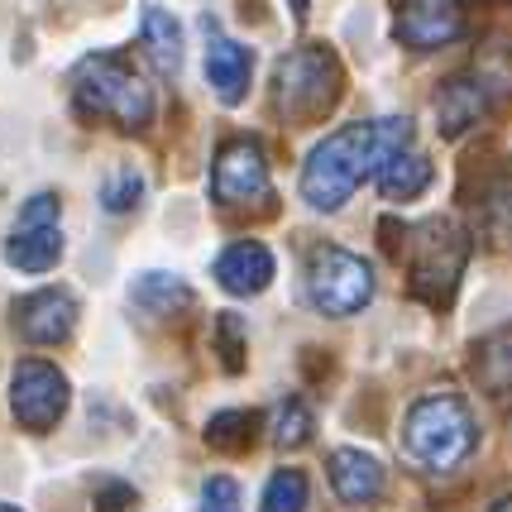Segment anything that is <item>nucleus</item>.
I'll use <instances>...</instances> for the list:
<instances>
[{"instance_id":"obj_1","label":"nucleus","mask_w":512,"mask_h":512,"mask_svg":"<svg viewBox=\"0 0 512 512\" xmlns=\"http://www.w3.org/2000/svg\"><path fill=\"white\" fill-rule=\"evenodd\" d=\"M412 144V120H374V125H345L326 134L302 168V197L316 211H340L355 197L364 178H379L388 158Z\"/></svg>"},{"instance_id":"obj_2","label":"nucleus","mask_w":512,"mask_h":512,"mask_svg":"<svg viewBox=\"0 0 512 512\" xmlns=\"http://www.w3.org/2000/svg\"><path fill=\"white\" fill-rule=\"evenodd\" d=\"M474 446H479V431H474L469 402L460 393H426L402 417V450H407V460L431 469V474H446L460 460H469Z\"/></svg>"},{"instance_id":"obj_3","label":"nucleus","mask_w":512,"mask_h":512,"mask_svg":"<svg viewBox=\"0 0 512 512\" xmlns=\"http://www.w3.org/2000/svg\"><path fill=\"white\" fill-rule=\"evenodd\" d=\"M72 101L87 120H115L120 130H144L154 115V96L134 77L120 53H91L72 72Z\"/></svg>"},{"instance_id":"obj_4","label":"nucleus","mask_w":512,"mask_h":512,"mask_svg":"<svg viewBox=\"0 0 512 512\" xmlns=\"http://www.w3.org/2000/svg\"><path fill=\"white\" fill-rule=\"evenodd\" d=\"M340 63L326 48H297L278 63V106L288 120H321L340 101Z\"/></svg>"},{"instance_id":"obj_5","label":"nucleus","mask_w":512,"mask_h":512,"mask_svg":"<svg viewBox=\"0 0 512 512\" xmlns=\"http://www.w3.org/2000/svg\"><path fill=\"white\" fill-rule=\"evenodd\" d=\"M307 297L321 316H355L374 297V268L340 245H321L307 268Z\"/></svg>"},{"instance_id":"obj_6","label":"nucleus","mask_w":512,"mask_h":512,"mask_svg":"<svg viewBox=\"0 0 512 512\" xmlns=\"http://www.w3.org/2000/svg\"><path fill=\"white\" fill-rule=\"evenodd\" d=\"M469 245L465 235L450 221H426L422 240L412 249V292L422 297L426 307H446L455 288H460V273H465Z\"/></svg>"},{"instance_id":"obj_7","label":"nucleus","mask_w":512,"mask_h":512,"mask_svg":"<svg viewBox=\"0 0 512 512\" xmlns=\"http://www.w3.org/2000/svg\"><path fill=\"white\" fill-rule=\"evenodd\" d=\"M10 412L24 431H53L67 412V379L44 364V359H24L10 374Z\"/></svg>"},{"instance_id":"obj_8","label":"nucleus","mask_w":512,"mask_h":512,"mask_svg":"<svg viewBox=\"0 0 512 512\" xmlns=\"http://www.w3.org/2000/svg\"><path fill=\"white\" fill-rule=\"evenodd\" d=\"M211 197L221 206H249L268 197V163L254 139H230L211 168Z\"/></svg>"},{"instance_id":"obj_9","label":"nucleus","mask_w":512,"mask_h":512,"mask_svg":"<svg viewBox=\"0 0 512 512\" xmlns=\"http://www.w3.org/2000/svg\"><path fill=\"white\" fill-rule=\"evenodd\" d=\"M77 326V297L67 288H39L15 302V331L29 345H63Z\"/></svg>"},{"instance_id":"obj_10","label":"nucleus","mask_w":512,"mask_h":512,"mask_svg":"<svg viewBox=\"0 0 512 512\" xmlns=\"http://www.w3.org/2000/svg\"><path fill=\"white\" fill-rule=\"evenodd\" d=\"M465 34V20L455 10V0H402L398 10V39L407 48H441Z\"/></svg>"},{"instance_id":"obj_11","label":"nucleus","mask_w":512,"mask_h":512,"mask_svg":"<svg viewBox=\"0 0 512 512\" xmlns=\"http://www.w3.org/2000/svg\"><path fill=\"white\" fill-rule=\"evenodd\" d=\"M249 77H254V53L235 39H225L216 24L206 20V82L216 87L225 106H240L249 91Z\"/></svg>"},{"instance_id":"obj_12","label":"nucleus","mask_w":512,"mask_h":512,"mask_svg":"<svg viewBox=\"0 0 512 512\" xmlns=\"http://www.w3.org/2000/svg\"><path fill=\"white\" fill-rule=\"evenodd\" d=\"M216 283L225 292H235V297H254V292H264L273 283V254H268L259 240H240V245H230L216 259Z\"/></svg>"},{"instance_id":"obj_13","label":"nucleus","mask_w":512,"mask_h":512,"mask_svg":"<svg viewBox=\"0 0 512 512\" xmlns=\"http://www.w3.org/2000/svg\"><path fill=\"white\" fill-rule=\"evenodd\" d=\"M63 259V230L58 225H20L10 230V240H5V264L20 268V273H48V268H58Z\"/></svg>"},{"instance_id":"obj_14","label":"nucleus","mask_w":512,"mask_h":512,"mask_svg":"<svg viewBox=\"0 0 512 512\" xmlns=\"http://www.w3.org/2000/svg\"><path fill=\"white\" fill-rule=\"evenodd\" d=\"M331 484L335 493L350 503V508H364L383 493V465L364 450H335L331 455Z\"/></svg>"},{"instance_id":"obj_15","label":"nucleus","mask_w":512,"mask_h":512,"mask_svg":"<svg viewBox=\"0 0 512 512\" xmlns=\"http://www.w3.org/2000/svg\"><path fill=\"white\" fill-rule=\"evenodd\" d=\"M139 39H144V48H149V58H154V67L163 72V77H178L182 29L163 5H144V15H139Z\"/></svg>"},{"instance_id":"obj_16","label":"nucleus","mask_w":512,"mask_h":512,"mask_svg":"<svg viewBox=\"0 0 512 512\" xmlns=\"http://www.w3.org/2000/svg\"><path fill=\"white\" fill-rule=\"evenodd\" d=\"M484 111H489V96H484V82H474V77H455L436 96V120H441L446 134H460L469 125H479Z\"/></svg>"},{"instance_id":"obj_17","label":"nucleus","mask_w":512,"mask_h":512,"mask_svg":"<svg viewBox=\"0 0 512 512\" xmlns=\"http://www.w3.org/2000/svg\"><path fill=\"white\" fill-rule=\"evenodd\" d=\"M426 182H431V163H426V154L412 149V144L398 149V154L379 168L383 197H393V201H407V197H417V192H426Z\"/></svg>"},{"instance_id":"obj_18","label":"nucleus","mask_w":512,"mask_h":512,"mask_svg":"<svg viewBox=\"0 0 512 512\" xmlns=\"http://www.w3.org/2000/svg\"><path fill=\"white\" fill-rule=\"evenodd\" d=\"M130 302L154 316H173V312H182V307H192V288L182 283L178 273H144L130 288Z\"/></svg>"},{"instance_id":"obj_19","label":"nucleus","mask_w":512,"mask_h":512,"mask_svg":"<svg viewBox=\"0 0 512 512\" xmlns=\"http://www.w3.org/2000/svg\"><path fill=\"white\" fill-rule=\"evenodd\" d=\"M474 374H479V383L489 388L493 398L512 393V331L493 335V340H484L474 350Z\"/></svg>"},{"instance_id":"obj_20","label":"nucleus","mask_w":512,"mask_h":512,"mask_svg":"<svg viewBox=\"0 0 512 512\" xmlns=\"http://www.w3.org/2000/svg\"><path fill=\"white\" fill-rule=\"evenodd\" d=\"M254 431H259V417L254 412H216L206 422V446L211 450H225V455H240V450L254 446Z\"/></svg>"},{"instance_id":"obj_21","label":"nucleus","mask_w":512,"mask_h":512,"mask_svg":"<svg viewBox=\"0 0 512 512\" xmlns=\"http://www.w3.org/2000/svg\"><path fill=\"white\" fill-rule=\"evenodd\" d=\"M273 441L288 446V450L312 441V407H307L302 398H283L278 407H273Z\"/></svg>"},{"instance_id":"obj_22","label":"nucleus","mask_w":512,"mask_h":512,"mask_svg":"<svg viewBox=\"0 0 512 512\" xmlns=\"http://www.w3.org/2000/svg\"><path fill=\"white\" fill-rule=\"evenodd\" d=\"M264 512H307V474L278 469L264 489Z\"/></svg>"},{"instance_id":"obj_23","label":"nucleus","mask_w":512,"mask_h":512,"mask_svg":"<svg viewBox=\"0 0 512 512\" xmlns=\"http://www.w3.org/2000/svg\"><path fill=\"white\" fill-rule=\"evenodd\" d=\"M139 197H144V173H139V168H115L111 178L101 182V206H106L111 216L139 206Z\"/></svg>"},{"instance_id":"obj_24","label":"nucleus","mask_w":512,"mask_h":512,"mask_svg":"<svg viewBox=\"0 0 512 512\" xmlns=\"http://www.w3.org/2000/svg\"><path fill=\"white\" fill-rule=\"evenodd\" d=\"M216 350H221V364L230 369V374H240L245 369V321L235 312H221L216 316Z\"/></svg>"},{"instance_id":"obj_25","label":"nucleus","mask_w":512,"mask_h":512,"mask_svg":"<svg viewBox=\"0 0 512 512\" xmlns=\"http://www.w3.org/2000/svg\"><path fill=\"white\" fill-rule=\"evenodd\" d=\"M201 512H240V489H235V479H206L201 484Z\"/></svg>"},{"instance_id":"obj_26","label":"nucleus","mask_w":512,"mask_h":512,"mask_svg":"<svg viewBox=\"0 0 512 512\" xmlns=\"http://www.w3.org/2000/svg\"><path fill=\"white\" fill-rule=\"evenodd\" d=\"M139 508V493L130 484H120V479H106L101 489H96V512H134Z\"/></svg>"},{"instance_id":"obj_27","label":"nucleus","mask_w":512,"mask_h":512,"mask_svg":"<svg viewBox=\"0 0 512 512\" xmlns=\"http://www.w3.org/2000/svg\"><path fill=\"white\" fill-rule=\"evenodd\" d=\"M58 211H63V201L53 192H34L20 206V225H58Z\"/></svg>"},{"instance_id":"obj_28","label":"nucleus","mask_w":512,"mask_h":512,"mask_svg":"<svg viewBox=\"0 0 512 512\" xmlns=\"http://www.w3.org/2000/svg\"><path fill=\"white\" fill-rule=\"evenodd\" d=\"M307 5H312V0H288V10H292V15H297V20L307 15Z\"/></svg>"},{"instance_id":"obj_29","label":"nucleus","mask_w":512,"mask_h":512,"mask_svg":"<svg viewBox=\"0 0 512 512\" xmlns=\"http://www.w3.org/2000/svg\"><path fill=\"white\" fill-rule=\"evenodd\" d=\"M493 512H512V498H503V503H498V508H493Z\"/></svg>"},{"instance_id":"obj_30","label":"nucleus","mask_w":512,"mask_h":512,"mask_svg":"<svg viewBox=\"0 0 512 512\" xmlns=\"http://www.w3.org/2000/svg\"><path fill=\"white\" fill-rule=\"evenodd\" d=\"M0 512H20V508H10V503H0Z\"/></svg>"}]
</instances>
